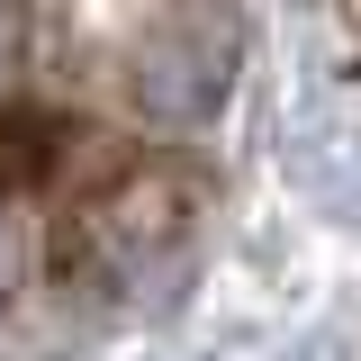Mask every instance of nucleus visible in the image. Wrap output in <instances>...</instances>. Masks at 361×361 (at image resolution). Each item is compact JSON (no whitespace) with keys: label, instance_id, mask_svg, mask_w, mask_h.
I'll list each match as a JSON object with an SVG mask.
<instances>
[{"label":"nucleus","instance_id":"1","mask_svg":"<svg viewBox=\"0 0 361 361\" xmlns=\"http://www.w3.org/2000/svg\"><path fill=\"white\" fill-rule=\"evenodd\" d=\"M235 63H244L235 18H217V9H180V18H163L154 37L135 45V63H127V99H135V118H145V127L190 135V127H208V118L226 109Z\"/></svg>","mask_w":361,"mask_h":361},{"label":"nucleus","instance_id":"2","mask_svg":"<svg viewBox=\"0 0 361 361\" xmlns=\"http://www.w3.org/2000/svg\"><path fill=\"white\" fill-rule=\"evenodd\" d=\"M18 63H27V0H0V90L18 82Z\"/></svg>","mask_w":361,"mask_h":361},{"label":"nucleus","instance_id":"3","mask_svg":"<svg viewBox=\"0 0 361 361\" xmlns=\"http://www.w3.org/2000/svg\"><path fill=\"white\" fill-rule=\"evenodd\" d=\"M18 289V235H9V217H0V298Z\"/></svg>","mask_w":361,"mask_h":361}]
</instances>
